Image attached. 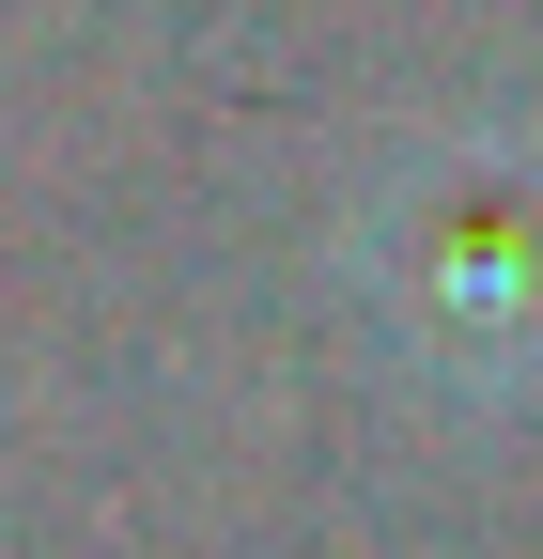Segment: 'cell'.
<instances>
[{
    "instance_id": "1",
    "label": "cell",
    "mask_w": 543,
    "mask_h": 559,
    "mask_svg": "<svg viewBox=\"0 0 543 559\" xmlns=\"http://www.w3.org/2000/svg\"><path fill=\"white\" fill-rule=\"evenodd\" d=\"M450 218H466V249H450L435 218H403L420 264L388 280V342H435L450 389L543 373V187L512 202V187H466V171H450Z\"/></svg>"
}]
</instances>
